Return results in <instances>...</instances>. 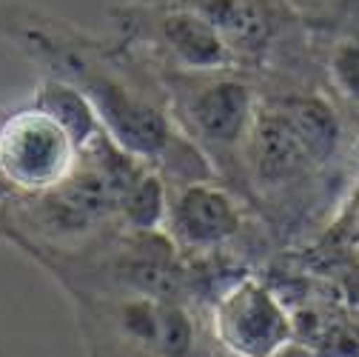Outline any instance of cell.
Returning a JSON list of instances; mask_svg holds the SVG:
<instances>
[{
  "label": "cell",
  "mask_w": 359,
  "mask_h": 357,
  "mask_svg": "<svg viewBox=\"0 0 359 357\" xmlns=\"http://www.w3.org/2000/svg\"><path fill=\"white\" fill-rule=\"evenodd\" d=\"M0 37L40 77H52L92 106L106 135L149 163L165 186L214 177L205 157L180 135L154 72L109 34H92L52 12L0 0Z\"/></svg>",
  "instance_id": "obj_1"
},
{
  "label": "cell",
  "mask_w": 359,
  "mask_h": 357,
  "mask_svg": "<svg viewBox=\"0 0 359 357\" xmlns=\"http://www.w3.org/2000/svg\"><path fill=\"white\" fill-rule=\"evenodd\" d=\"M351 141L345 112L323 86L259 89L243 149V192L277 246L331 220L351 177Z\"/></svg>",
  "instance_id": "obj_2"
},
{
  "label": "cell",
  "mask_w": 359,
  "mask_h": 357,
  "mask_svg": "<svg viewBox=\"0 0 359 357\" xmlns=\"http://www.w3.org/2000/svg\"><path fill=\"white\" fill-rule=\"evenodd\" d=\"M12 200V192L4 186V181H0V206H4V203H9Z\"/></svg>",
  "instance_id": "obj_14"
},
{
  "label": "cell",
  "mask_w": 359,
  "mask_h": 357,
  "mask_svg": "<svg viewBox=\"0 0 359 357\" xmlns=\"http://www.w3.org/2000/svg\"><path fill=\"white\" fill-rule=\"evenodd\" d=\"M160 232L183 260L237 257L251 269L265 266L274 238L257 212L217 177L165 186Z\"/></svg>",
  "instance_id": "obj_6"
},
{
  "label": "cell",
  "mask_w": 359,
  "mask_h": 357,
  "mask_svg": "<svg viewBox=\"0 0 359 357\" xmlns=\"http://www.w3.org/2000/svg\"><path fill=\"white\" fill-rule=\"evenodd\" d=\"M323 89L345 112H359V32L311 34Z\"/></svg>",
  "instance_id": "obj_11"
},
{
  "label": "cell",
  "mask_w": 359,
  "mask_h": 357,
  "mask_svg": "<svg viewBox=\"0 0 359 357\" xmlns=\"http://www.w3.org/2000/svg\"><path fill=\"white\" fill-rule=\"evenodd\" d=\"M29 100L34 106H40L43 112H49L69 131V135L74 138V143L80 146V152H83L86 143H92L100 135V131H103V126L97 123L92 106H88L72 86H66L60 80L40 77L37 80V89L32 92Z\"/></svg>",
  "instance_id": "obj_12"
},
{
  "label": "cell",
  "mask_w": 359,
  "mask_h": 357,
  "mask_svg": "<svg viewBox=\"0 0 359 357\" xmlns=\"http://www.w3.org/2000/svg\"><path fill=\"white\" fill-rule=\"evenodd\" d=\"M200 15L229 46L234 66L259 89L320 80L311 32L297 0H157Z\"/></svg>",
  "instance_id": "obj_4"
},
{
  "label": "cell",
  "mask_w": 359,
  "mask_h": 357,
  "mask_svg": "<svg viewBox=\"0 0 359 357\" xmlns=\"http://www.w3.org/2000/svg\"><path fill=\"white\" fill-rule=\"evenodd\" d=\"M351 152H353V160L359 163V135H356V138L351 141Z\"/></svg>",
  "instance_id": "obj_16"
},
{
  "label": "cell",
  "mask_w": 359,
  "mask_h": 357,
  "mask_svg": "<svg viewBox=\"0 0 359 357\" xmlns=\"http://www.w3.org/2000/svg\"><path fill=\"white\" fill-rule=\"evenodd\" d=\"M211 343L231 357H271L294 337L288 303L259 272H245L205 309Z\"/></svg>",
  "instance_id": "obj_9"
},
{
  "label": "cell",
  "mask_w": 359,
  "mask_h": 357,
  "mask_svg": "<svg viewBox=\"0 0 359 357\" xmlns=\"http://www.w3.org/2000/svg\"><path fill=\"white\" fill-rule=\"evenodd\" d=\"M111 37L160 72L237 69L222 37L194 12L157 0H123L109 9Z\"/></svg>",
  "instance_id": "obj_7"
},
{
  "label": "cell",
  "mask_w": 359,
  "mask_h": 357,
  "mask_svg": "<svg viewBox=\"0 0 359 357\" xmlns=\"http://www.w3.org/2000/svg\"><path fill=\"white\" fill-rule=\"evenodd\" d=\"M80 146L32 100L0 109V181L12 197L40 195L74 171Z\"/></svg>",
  "instance_id": "obj_8"
},
{
  "label": "cell",
  "mask_w": 359,
  "mask_h": 357,
  "mask_svg": "<svg viewBox=\"0 0 359 357\" xmlns=\"http://www.w3.org/2000/svg\"><path fill=\"white\" fill-rule=\"evenodd\" d=\"M174 126L211 166L214 177L245 200L243 149L259 106V83L240 69H151Z\"/></svg>",
  "instance_id": "obj_3"
},
{
  "label": "cell",
  "mask_w": 359,
  "mask_h": 357,
  "mask_svg": "<svg viewBox=\"0 0 359 357\" xmlns=\"http://www.w3.org/2000/svg\"><path fill=\"white\" fill-rule=\"evenodd\" d=\"M271 357H313V351L302 343V340H297V337H291L288 343H283Z\"/></svg>",
  "instance_id": "obj_13"
},
{
  "label": "cell",
  "mask_w": 359,
  "mask_h": 357,
  "mask_svg": "<svg viewBox=\"0 0 359 357\" xmlns=\"http://www.w3.org/2000/svg\"><path fill=\"white\" fill-rule=\"evenodd\" d=\"M294 337L313 357H359V306L337 294H311L291 306Z\"/></svg>",
  "instance_id": "obj_10"
},
{
  "label": "cell",
  "mask_w": 359,
  "mask_h": 357,
  "mask_svg": "<svg viewBox=\"0 0 359 357\" xmlns=\"http://www.w3.org/2000/svg\"><path fill=\"white\" fill-rule=\"evenodd\" d=\"M205 357H231V354H226V351H219L214 343L208 346V351H205Z\"/></svg>",
  "instance_id": "obj_15"
},
{
  "label": "cell",
  "mask_w": 359,
  "mask_h": 357,
  "mask_svg": "<svg viewBox=\"0 0 359 357\" xmlns=\"http://www.w3.org/2000/svg\"><path fill=\"white\" fill-rule=\"evenodd\" d=\"M74 323L86 357H205V315L160 294H74Z\"/></svg>",
  "instance_id": "obj_5"
}]
</instances>
